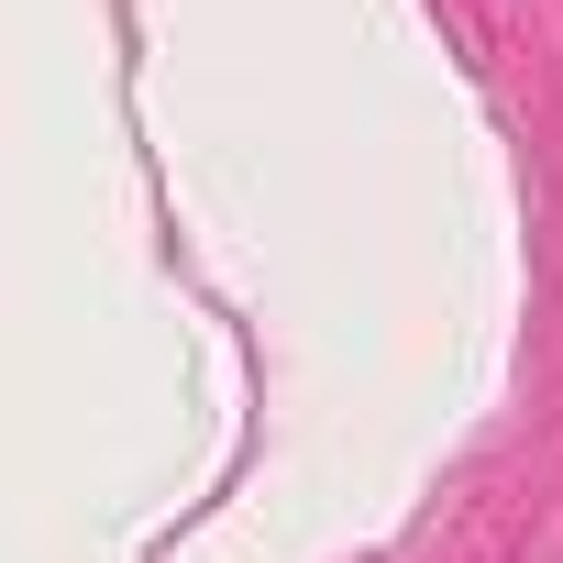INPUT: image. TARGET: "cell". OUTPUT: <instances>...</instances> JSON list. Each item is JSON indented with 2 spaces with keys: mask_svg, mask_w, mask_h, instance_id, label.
<instances>
[]
</instances>
